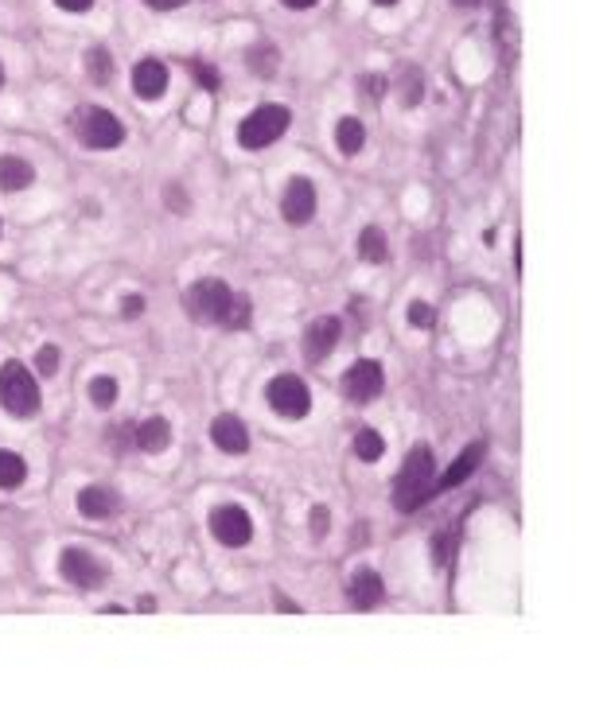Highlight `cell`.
<instances>
[{"mask_svg": "<svg viewBox=\"0 0 615 704\" xmlns=\"http://www.w3.org/2000/svg\"><path fill=\"white\" fill-rule=\"evenodd\" d=\"M433 494H436V459L425 444H417L405 456L398 479H394V506H398L401 514H409V510L425 506Z\"/></svg>", "mask_w": 615, "mask_h": 704, "instance_id": "1", "label": "cell"}, {"mask_svg": "<svg viewBox=\"0 0 615 704\" xmlns=\"http://www.w3.org/2000/svg\"><path fill=\"white\" fill-rule=\"evenodd\" d=\"M0 405H4L12 417H20V421H28V417L39 413L36 374H32L20 358H8V362L0 366Z\"/></svg>", "mask_w": 615, "mask_h": 704, "instance_id": "2", "label": "cell"}, {"mask_svg": "<svg viewBox=\"0 0 615 704\" xmlns=\"http://www.w3.org/2000/svg\"><path fill=\"white\" fill-rule=\"evenodd\" d=\"M230 300H234L230 284L218 281V277H207V281L191 284L183 292V308H187V316L195 319V323H222Z\"/></svg>", "mask_w": 615, "mask_h": 704, "instance_id": "3", "label": "cell"}, {"mask_svg": "<svg viewBox=\"0 0 615 704\" xmlns=\"http://www.w3.org/2000/svg\"><path fill=\"white\" fill-rule=\"evenodd\" d=\"M74 133H78V141L86 144V148H117V144L125 141V125L102 106H82L74 113Z\"/></svg>", "mask_w": 615, "mask_h": 704, "instance_id": "4", "label": "cell"}, {"mask_svg": "<svg viewBox=\"0 0 615 704\" xmlns=\"http://www.w3.org/2000/svg\"><path fill=\"white\" fill-rule=\"evenodd\" d=\"M292 113L285 106H257L242 125H238V144L242 148H265V144L281 141L289 133Z\"/></svg>", "mask_w": 615, "mask_h": 704, "instance_id": "5", "label": "cell"}, {"mask_svg": "<svg viewBox=\"0 0 615 704\" xmlns=\"http://www.w3.org/2000/svg\"><path fill=\"white\" fill-rule=\"evenodd\" d=\"M265 401H269V409H273L277 417H285V421H300V417H308V409H312V393H308V386H304L296 374H277V378L265 386Z\"/></svg>", "mask_w": 615, "mask_h": 704, "instance_id": "6", "label": "cell"}, {"mask_svg": "<svg viewBox=\"0 0 615 704\" xmlns=\"http://www.w3.org/2000/svg\"><path fill=\"white\" fill-rule=\"evenodd\" d=\"M211 533H215V541H222V545L242 549V545L254 541V522H250V514L242 506H215L211 510Z\"/></svg>", "mask_w": 615, "mask_h": 704, "instance_id": "7", "label": "cell"}, {"mask_svg": "<svg viewBox=\"0 0 615 704\" xmlns=\"http://www.w3.org/2000/svg\"><path fill=\"white\" fill-rule=\"evenodd\" d=\"M382 386H386L382 366H378L374 358H359V362L347 370V378H343V397L355 401V405H366V401H374V397L382 393Z\"/></svg>", "mask_w": 615, "mask_h": 704, "instance_id": "8", "label": "cell"}, {"mask_svg": "<svg viewBox=\"0 0 615 704\" xmlns=\"http://www.w3.org/2000/svg\"><path fill=\"white\" fill-rule=\"evenodd\" d=\"M59 576L74 584V588H98L102 580H106V564L98 561L94 553H86V549H63V557H59Z\"/></svg>", "mask_w": 615, "mask_h": 704, "instance_id": "9", "label": "cell"}, {"mask_svg": "<svg viewBox=\"0 0 615 704\" xmlns=\"http://www.w3.org/2000/svg\"><path fill=\"white\" fill-rule=\"evenodd\" d=\"M281 214L292 226H304L316 214V183L304 176H292L289 187H285V199H281Z\"/></svg>", "mask_w": 615, "mask_h": 704, "instance_id": "10", "label": "cell"}, {"mask_svg": "<svg viewBox=\"0 0 615 704\" xmlns=\"http://www.w3.org/2000/svg\"><path fill=\"white\" fill-rule=\"evenodd\" d=\"M339 335H343V319H335V316L312 319L308 331H304V358H308V362H324L327 354L335 351Z\"/></svg>", "mask_w": 615, "mask_h": 704, "instance_id": "11", "label": "cell"}, {"mask_svg": "<svg viewBox=\"0 0 615 704\" xmlns=\"http://www.w3.org/2000/svg\"><path fill=\"white\" fill-rule=\"evenodd\" d=\"M133 90H137V98H145V102L164 98V90H168V63H160V59H141V63L133 67Z\"/></svg>", "mask_w": 615, "mask_h": 704, "instance_id": "12", "label": "cell"}, {"mask_svg": "<svg viewBox=\"0 0 615 704\" xmlns=\"http://www.w3.org/2000/svg\"><path fill=\"white\" fill-rule=\"evenodd\" d=\"M211 440H215L218 452H230V456L250 452V432H246V424L238 421V417H230V413L215 417V424H211Z\"/></svg>", "mask_w": 615, "mask_h": 704, "instance_id": "13", "label": "cell"}, {"mask_svg": "<svg viewBox=\"0 0 615 704\" xmlns=\"http://www.w3.org/2000/svg\"><path fill=\"white\" fill-rule=\"evenodd\" d=\"M382 596H386V584H382V576H378L374 568H359V572L351 576V603H355L359 611L378 607Z\"/></svg>", "mask_w": 615, "mask_h": 704, "instance_id": "14", "label": "cell"}, {"mask_svg": "<svg viewBox=\"0 0 615 704\" xmlns=\"http://www.w3.org/2000/svg\"><path fill=\"white\" fill-rule=\"evenodd\" d=\"M133 436H137V448H141V452H148V456H160V452L172 444V424L164 421V417H148V421L141 424Z\"/></svg>", "mask_w": 615, "mask_h": 704, "instance_id": "15", "label": "cell"}, {"mask_svg": "<svg viewBox=\"0 0 615 704\" xmlns=\"http://www.w3.org/2000/svg\"><path fill=\"white\" fill-rule=\"evenodd\" d=\"M483 452H487L483 444H471L468 452H460V459H456V463H452V467H448V471L436 479V487H440V491H452V487H460V483L468 479L471 471L483 463Z\"/></svg>", "mask_w": 615, "mask_h": 704, "instance_id": "16", "label": "cell"}, {"mask_svg": "<svg viewBox=\"0 0 615 704\" xmlns=\"http://www.w3.org/2000/svg\"><path fill=\"white\" fill-rule=\"evenodd\" d=\"M36 168L24 156H0V191H24L32 187Z\"/></svg>", "mask_w": 615, "mask_h": 704, "instance_id": "17", "label": "cell"}, {"mask_svg": "<svg viewBox=\"0 0 615 704\" xmlns=\"http://www.w3.org/2000/svg\"><path fill=\"white\" fill-rule=\"evenodd\" d=\"M78 510H82V518H109L113 510H117V498L106 491V487H86V491L78 494Z\"/></svg>", "mask_w": 615, "mask_h": 704, "instance_id": "18", "label": "cell"}, {"mask_svg": "<svg viewBox=\"0 0 615 704\" xmlns=\"http://www.w3.org/2000/svg\"><path fill=\"white\" fill-rule=\"evenodd\" d=\"M335 144H339V152H343V156H355V152H362V144H366V129H362L359 117H343V121L335 125Z\"/></svg>", "mask_w": 615, "mask_h": 704, "instance_id": "19", "label": "cell"}, {"mask_svg": "<svg viewBox=\"0 0 615 704\" xmlns=\"http://www.w3.org/2000/svg\"><path fill=\"white\" fill-rule=\"evenodd\" d=\"M398 98L405 109L421 106V98H425V74L417 71V67H401L398 74Z\"/></svg>", "mask_w": 615, "mask_h": 704, "instance_id": "20", "label": "cell"}, {"mask_svg": "<svg viewBox=\"0 0 615 704\" xmlns=\"http://www.w3.org/2000/svg\"><path fill=\"white\" fill-rule=\"evenodd\" d=\"M24 479H28V463H24V456L0 448V491H16Z\"/></svg>", "mask_w": 615, "mask_h": 704, "instance_id": "21", "label": "cell"}, {"mask_svg": "<svg viewBox=\"0 0 615 704\" xmlns=\"http://www.w3.org/2000/svg\"><path fill=\"white\" fill-rule=\"evenodd\" d=\"M359 253L366 265H382L386 257H390V249H386V234L378 230V226H366L359 234Z\"/></svg>", "mask_w": 615, "mask_h": 704, "instance_id": "22", "label": "cell"}, {"mask_svg": "<svg viewBox=\"0 0 615 704\" xmlns=\"http://www.w3.org/2000/svg\"><path fill=\"white\" fill-rule=\"evenodd\" d=\"M246 59H250V71L254 74H261V78H273V74H277V59H281V55H277V47H273V43H257V47H250V55H246Z\"/></svg>", "mask_w": 615, "mask_h": 704, "instance_id": "23", "label": "cell"}, {"mask_svg": "<svg viewBox=\"0 0 615 704\" xmlns=\"http://www.w3.org/2000/svg\"><path fill=\"white\" fill-rule=\"evenodd\" d=\"M355 456L362 463H378V459L386 456V440L374 432V428H362L359 436H355Z\"/></svg>", "mask_w": 615, "mask_h": 704, "instance_id": "24", "label": "cell"}, {"mask_svg": "<svg viewBox=\"0 0 615 704\" xmlns=\"http://www.w3.org/2000/svg\"><path fill=\"white\" fill-rule=\"evenodd\" d=\"M86 74H90V82H98V86H106L109 78H113V59H109L106 47H90V51H86Z\"/></svg>", "mask_w": 615, "mask_h": 704, "instance_id": "25", "label": "cell"}, {"mask_svg": "<svg viewBox=\"0 0 615 704\" xmlns=\"http://www.w3.org/2000/svg\"><path fill=\"white\" fill-rule=\"evenodd\" d=\"M90 401H94L98 409H109V405L117 401V382L106 378V374H98V378L90 382Z\"/></svg>", "mask_w": 615, "mask_h": 704, "instance_id": "26", "label": "cell"}, {"mask_svg": "<svg viewBox=\"0 0 615 704\" xmlns=\"http://www.w3.org/2000/svg\"><path fill=\"white\" fill-rule=\"evenodd\" d=\"M250 312H254V308H250V300H246V296H234V300H230V308H226L222 327H230V331L246 327V323H250Z\"/></svg>", "mask_w": 615, "mask_h": 704, "instance_id": "27", "label": "cell"}, {"mask_svg": "<svg viewBox=\"0 0 615 704\" xmlns=\"http://www.w3.org/2000/svg\"><path fill=\"white\" fill-rule=\"evenodd\" d=\"M187 71H191L195 78H199V82H203V90H218V86H222L218 71L211 67V63H203V59H191V63H187Z\"/></svg>", "mask_w": 615, "mask_h": 704, "instance_id": "28", "label": "cell"}, {"mask_svg": "<svg viewBox=\"0 0 615 704\" xmlns=\"http://www.w3.org/2000/svg\"><path fill=\"white\" fill-rule=\"evenodd\" d=\"M386 86H390V82H386L382 74H366V78L359 82V90H362L366 102H382V98H386Z\"/></svg>", "mask_w": 615, "mask_h": 704, "instance_id": "29", "label": "cell"}, {"mask_svg": "<svg viewBox=\"0 0 615 704\" xmlns=\"http://www.w3.org/2000/svg\"><path fill=\"white\" fill-rule=\"evenodd\" d=\"M55 370H59V347H51V343H47V347L39 351V358H36V374L51 378Z\"/></svg>", "mask_w": 615, "mask_h": 704, "instance_id": "30", "label": "cell"}, {"mask_svg": "<svg viewBox=\"0 0 615 704\" xmlns=\"http://www.w3.org/2000/svg\"><path fill=\"white\" fill-rule=\"evenodd\" d=\"M405 319H409L413 327H433V308H429L425 300H413L409 312H405Z\"/></svg>", "mask_w": 615, "mask_h": 704, "instance_id": "31", "label": "cell"}, {"mask_svg": "<svg viewBox=\"0 0 615 704\" xmlns=\"http://www.w3.org/2000/svg\"><path fill=\"white\" fill-rule=\"evenodd\" d=\"M141 312H145V296H125L121 300V316L125 319H137Z\"/></svg>", "mask_w": 615, "mask_h": 704, "instance_id": "32", "label": "cell"}, {"mask_svg": "<svg viewBox=\"0 0 615 704\" xmlns=\"http://www.w3.org/2000/svg\"><path fill=\"white\" fill-rule=\"evenodd\" d=\"M327 522H331L327 506H316V510H312V533H316V537H324V533H327Z\"/></svg>", "mask_w": 615, "mask_h": 704, "instance_id": "33", "label": "cell"}, {"mask_svg": "<svg viewBox=\"0 0 615 704\" xmlns=\"http://www.w3.org/2000/svg\"><path fill=\"white\" fill-rule=\"evenodd\" d=\"M63 12H90L94 8V0H55Z\"/></svg>", "mask_w": 615, "mask_h": 704, "instance_id": "34", "label": "cell"}, {"mask_svg": "<svg viewBox=\"0 0 615 704\" xmlns=\"http://www.w3.org/2000/svg\"><path fill=\"white\" fill-rule=\"evenodd\" d=\"M148 8H156V12H172V8H183L187 0H145Z\"/></svg>", "mask_w": 615, "mask_h": 704, "instance_id": "35", "label": "cell"}, {"mask_svg": "<svg viewBox=\"0 0 615 704\" xmlns=\"http://www.w3.org/2000/svg\"><path fill=\"white\" fill-rule=\"evenodd\" d=\"M285 8H292V12H304V8H316L320 0H281Z\"/></svg>", "mask_w": 615, "mask_h": 704, "instance_id": "36", "label": "cell"}, {"mask_svg": "<svg viewBox=\"0 0 615 704\" xmlns=\"http://www.w3.org/2000/svg\"><path fill=\"white\" fill-rule=\"evenodd\" d=\"M277 611H300L292 599H285V596H277Z\"/></svg>", "mask_w": 615, "mask_h": 704, "instance_id": "37", "label": "cell"}, {"mask_svg": "<svg viewBox=\"0 0 615 704\" xmlns=\"http://www.w3.org/2000/svg\"><path fill=\"white\" fill-rule=\"evenodd\" d=\"M456 8H471V4H479V0H452Z\"/></svg>", "mask_w": 615, "mask_h": 704, "instance_id": "38", "label": "cell"}, {"mask_svg": "<svg viewBox=\"0 0 615 704\" xmlns=\"http://www.w3.org/2000/svg\"><path fill=\"white\" fill-rule=\"evenodd\" d=\"M374 4H378V8H394L398 0H374Z\"/></svg>", "mask_w": 615, "mask_h": 704, "instance_id": "39", "label": "cell"}, {"mask_svg": "<svg viewBox=\"0 0 615 704\" xmlns=\"http://www.w3.org/2000/svg\"><path fill=\"white\" fill-rule=\"evenodd\" d=\"M0 86H4V67H0Z\"/></svg>", "mask_w": 615, "mask_h": 704, "instance_id": "40", "label": "cell"}]
</instances>
